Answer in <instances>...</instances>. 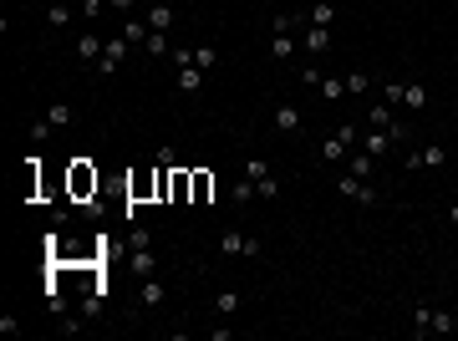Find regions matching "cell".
Returning a JSON list of instances; mask_svg holds the SVG:
<instances>
[{
	"instance_id": "cell-7",
	"label": "cell",
	"mask_w": 458,
	"mask_h": 341,
	"mask_svg": "<svg viewBox=\"0 0 458 341\" xmlns=\"http://www.w3.org/2000/svg\"><path fill=\"white\" fill-rule=\"evenodd\" d=\"M362 148H367V153H372L377 163L392 153V133H387V127H372V133H362Z\"/></svg>"
},
{
	"instance_id": "cell-39",
	"label": "cell",
	"mask_w": 458,
	"mask_h": 341,
	"mask_svg": "<svg viewBox=\"0 0 458 341\" xmlns=\"http://www.w3.org/2000/svg\"><path fill=\"white\" fill-rule=\"evenodd\" d=\"M107 11H122V15H133V0H107Z\"/></svg>"
},
{
	"instance_id": "cell-23",
	"label": "cell",
	"mask_w": 458,
	"mask_h": 341,
	"mask_svg": "<svg viewBox=\"0 0 458 341\" xmlns=\"http://www.w3.org/2000/svg\"><path fill=\"white\" fill-rule=\"evenodd\" d=\"M448 331H458V321L448 311H433V321H428V336H448Z\"/></svg>"
},
{
	"instance_id": "cell-11",
	"label": "cell",
	"mask_w": 458,
	"mask_h": 341,
	"mask_svg": "<svg viewBox=\"0 0 458 341\" xmlns=\"http://www.w3.org/2000/svg\"><path fill=\"white\" fill-rule=\"evenodd\" d=\"M443 158H448V148H443V143H428L423 153H412V168H438Z\"/></svg>"
},
{
	"instance_id": "cell-24",
	"label": "cell",
	"mask_w": 458,
	"mask_h": 341,
	"mask_svg": "<svg viewBox=\"0 0 458 341\" xmlns=\"http://www.w3.org/2000/svg\"><path fill=\"white\" fill-rule=\"evenodd\" d=\"M255 194H260V188H255V179H245V174H239V184L229 188V199H234V204H250Z\"/></svg>"
},
{
	"instance_id": "cell-37",
	"label": "cell",
	"mask_w": 458,
	"mask_h": 341,
	"mask_svg": "<svg viewBox=\"0 0 458 341\" xmlns=\"http://www.w3.org/2000/svg\"><path fill=\"white\" fill-rule=\"evenodd\" d=\"M300 82H305V87H321L326 77H321V67H300Z\"/></svg>"
},
{
	"instance_id": "cell-22",
	"label": "cell",
	"mask_w": 458,
	"mask_h": 341,
	"mask_svg": "<svg viewBox=\"0 0 458 341\" xmlns=\"http://www.w3.org/2000/svg\"><path fill=\"white\" fill-rule=\"evenodd\" d=\"M316 92H321L326 102H341V97H346V77H326V82H321Z\"/></svg>"
},
{
	"instance_id": "cell-20",
	"label": "cell",
	"mask_w": 458,
	"mask_h": 341,
	"mask_svg": "<svg viewBox=\"0 0 458 341\" xmlns=\"http://www.w3.org/2000/svg\"><path fill=\"white\" fill-rule=\"evenodd\" d=\"M209 194H214V174H193V204H209Z\"/></svg>"
},
{
	"instance_id": "cell-5",
	"label": "cell",
	"mask_w": 458,
	"mask_h": 341,
	"mask_svg": "<svg viewBox=\"0 0 458 341\" xmlns=\"http://www.w3.org/2000/svg\"><path fill=\"white\" fill-rule=\"evenodd\" d=\"M300 46L311 56H326L331 51V26H300Z\"/></svg>"
},
{
	"instance_id": "cell-1",
	"label": "cell",
	"mask_w": 458,
	"mask_h": 341,
	"mask_svg": "<svg viewBox=\"0 0 458 341\" xmlns=\"http://www.w3.org/2000/svg\"><path fill=\"white\" fill-rule=\"evenodd\" d=\"M357 143H362V133H357L352 122H346V127H336L331 138H321V158H326V163H346Z\"/></svg>"
},
{
	"instance_id": "cell-17",
	"label": "cell",
	"mask_w": 458,
	"mask_h": 341,
	"mask_svg": "<svg viewBox=\"0 0 458 341\" xmlns=\"http://www.w3.org/2000/svg\"><path fill=\"white\" fill-rule=\"evenodd\" d=\"M163 295H168L163 285H153V281H143V290H138V301H143V311H158V306H163Z\"/></svg>"
},
{
	"instance_id": "cell-18",
	"label": "cell",
	"mask_w": 458,
	"mask_h": 341,
	"mask_svg": "<svg viewBox=\"0 0 458 341\" xmlns=\"http://www.w3.org/2000/svg\"><path fill=\"white\" fill-rule=\"evenodd\" d=\"M372 92V77L367 72H346V97H367Z\"/></svg>"
},
{
	"instance_id": "cell-28",
	"label": "cell",
	"mask_w": 458,
	"mask_h": 341,
	"mask_svg": "<svg viewBox=\"0 0 458 341\" xmlns=\"http://www.w3.org/2000/svg\"><path fill=\"white\" fill-rule=\"evenodd\" d=\"M143 46H148V56H168V31H153Z\"/></svg>"
},
{
	"instance_id": "cell-32",
	"label": "cell",
	"mask_w": 458,
	"mask_h": 341,
	"mask_svg": "<svg viewBox=\"0 0 458 341\" xmlns=\"http://www.w3.org/2000/svg\"><path fill=\"white\" fill-rule=\"evenodd\" d=\"M402 92H407V82H382V102H387V108L402 102Z\"/></svg>"
},
{
	"instance_id": "cell-30",
	"label": "cell",
	"mask_w": 458,
	"mask_h": 341,
	"mask_svg": "<svg viewBox=\"0 0 458 341\" xmlns=\"http://www.w3.org/2000/svg\"><path fill=\"white\" fill-rule=\"evenodd\" d=\"M46 122H51V127H67V122H72V102H56V108L46 112Z\"/></svg>"
},
{
	"instance_id": "cell-29",
	"label": "cell",
	"mask_w": 458,
	"mask_h": 341,
	"mask_svg": "<svg viewBox=\"0 0 458 341\" xmlns=\"http://www.w3.org/2000/svg\"><path fill=\"white\" fill-rule=\"evenodd\" d=\"M214 61H220V51H214V46H199V51H193V67H199V72H214Z\"/></svg>"
},
{
	"instance_id": "cell-25",
	"label": "cell",
	"mask_w": 458,
	"mask_h": 341,
	"mask_svg": "<svg viewBox=\"0 0 458 341\" xmlns=\"http://www.w3.org/2000/svg\"><path fill=\"white\" fill-rule=\"evenodd\" d=\"M214 311H220V316H234V311H239V290H220V295H214Z\"/></svg>"
},
{
	"instance_id": "cell-27",
	"label": "cell",
	"mask_w": 458,
	"mask_h": 341,
	"mask_svg": "<svg viewBox=\"0 0 458 341\" xmlns=\"http://www.w3.org/2000/svg\"><path fill=\"white\" fill-rule=\"evenodd\" d=\"M46 26H51V31L72 26V6H51V11H46Z\"/></svg>"
},
{
	"instance_id": "cell-41",
	"label": "cell",
	"mask_w": 458,
	"mask_h": 341,
	"mask_svg": "<svg viewBox=\"0 0 458 341\" xmlns=\"http://www.w3.org/2000/svg\"><path fill=\"white\" fill-rule=\"evenodd\" d=\"M51 6H67V0H51Z\"/></svg>"
},
{
	"instance_id": "cell-26",
	"label": "cell",
	"mask_w": 458,
	"mask_h": 341,
	"mask_svg": "<svg viewBox=\"0 0 458 341\" xmlns=\"http://www.w3.org/2000/svg\"><path fill=\"white\" fill-rule=\"evenodd\" d=\"M127 194H133V199H143V194H158V179H148V174H138L133 184H127Z\"/></svg>"
},
{
	"instance_id": "cell-16",
	"label": "cell",
	"mask_w": 458,
	"mask_h": 341,
	"mask_svg": "<svg viewBox=\"0 0 458 341\" xmlns=\"http://www.w3.org/2000/svg\"><path fill=\"white\" fill-rule=\"evenodd\" d=\"M143 20H148L153 31H168V26H173V6H163V0H158V6H153V11H148Z\"/></svg>"
},
{
	"instance_id": "cell-21",
	"label": "cell",
	"mask_w": 458,
	"mask_h": 341,
	"mask_svg": "<svg viewBox=\"0 0 458 341\" xmlns=\"http://www.w3.org/2000/svg\"><path fill=\"white\" fill-rule=\"evenodd\" d=\"M122 36H127V41H148L153 26H148V20H138V15H127V20H122Z\"/></svg>"
},
{
	"instance_id": "cell-31",
	"label": "cell",
	"mask_w": 458,
	"mask_h": 341,
	"mask_svg": "<svg viewBox=\"0 0 458 341\" xmlns=\"http://www.w3.org/2000/svg\"><path fill=\"white\" fill-rule=\"evenodd\" d=\"M51 133H56V127H51L46 117H41V122H31V127H26V138H31V143H46Z\"/></svg>"
},
{
	"instance_id": "cell-35",
	"label": "cell",
	"mask_w": 458,
	"mask_h": 341,
	"mask_svg": "<svg viewBox=\"0 0 458 341\" xmlns=\"http://www.w3.org/2000/svg\"><path fill=\"white\" fill-rule=\"evenodd\" d=\"M77 11H82L87 20H97V15L107 11V0H77Z\"/></svg>"
},
{
	"instance_id": "cell-3",
	"label": "cell",
	"mask_w": 458,
	"mask_h": 341,
	"mask_svg": "<svg viewBox=\"0 0 458 341\" xmlns=\"http://www.w3.org/2000/svg\"><path fill=\"white\" fill-rule=\"evenodd\" d=\"M336 194L357 199V204H377V188H372V179H357V174H341V179H336Z\"/></svg>"
},
{
	"instance_id": "cell-13",
	"label": "cell",
	"mask_w": 458,
	"mask_h": 341,
	"mask_svg": "<svg viewBox=\"0 0 458 341\" xmlns=\"http://www.w3.org/2000/svg\"><path fill=\"white\" fill-rule=\"evenodd\" d=\"M295 46H300V41H291V31H275V36H270V56H275V61H291Z\"/></svg>"
},
{
	"instance_id": "cell-38",
	"label": "cell",
	"mask_w": 458,
	"mask_h": 341,
	"mask_svg": "<svg viewBox=\"0 0 458 341\" xmlns=\"http://www.w3.org/2000/svg\"><path fill=\"white\" fill-rule=\"evenodd\" d=\"M148 245H153V234L143 224H133V250H148Z\"/></svg>"
},
{
	"instance_id": "cell-14",
	"label": "cell",
	"mask_w": 458,
	"mask_h": 341,
	"mask_svg": "<svg viewBox=\"0 0 458 341\" xmlns=\"http://www.w3.org/2000/svg\"><path fill=\"white\" fill-rule=\"evenodd\" d=\"M305 26H336V6L331 0H316L311 15H305Z\"/></svg>"
},
{
	"instance_id": "cell-40",
	"label": "cell",
	"mask_w": 458,
	"mask_h": 341,
	"mask_svg": "<svg viewBox=\"0 0 458 341\" xmlns=\"http://www.w3.org/2000/svg\"><path fill=\"white\" fill-rule=\"evenodd\" d=\"M448 224H453V229H458V204H448Z\"/></svg>"
},
{
	"instance_id": "cell-2",
	"label": "cell",
	"mask_w": 458,
	"mask_h": 341,
	"mask_svg": "<svg viewBox=\"0 0 458 341\" xmlns=\"http://www.w3.org/2000/svg\"><path fill=\"white\" fill-rule=\"evenodd\" d=\"M214 250H220V255H239V260H260V240H255V234H239V229H224Z\"/></svg>"
},
{
	"instance_id": "cell-33",
	"label": "cell",
	"mask_w": 458,
	"mask_h": 341,
	"mask_svg": "<svg viewBox=\"0 0 458 341\" xmlns=\"http://www.w3.org/2000/svg\"><path fill=\"white\" fill-rule=\"evenodd\" d=\"M255 188H260V199H280V179H275V174H265Z\"/></svg>"
},
{
	"instance_id": "cell-15",
	"label": "cell",
	"mask_w": 458,
	"mask_h": 341,
	"mask_svg": "<svg viewBox=\"0 0 458 341\" xmlns=\"http://www.w3.org/2000/svg\"><path fill=\"white\" fill-rule=\"evenodd\" d=\"M153 270H158L153 250H133V275H138V281H153Z\"/></svg>"
},
{
	"instance_id": "cell-9",
	"label": "cell",
	"mask_w": 458,
	"mask_h": 341,
	"mask_svg": "<svg viewBox=\"0 0 458 341\" xmlns=\"http://www.w3.org/2000/svg\"><path fill=\"white\" fill-rule=\"evenodd\" d=\"M346 174H357V179H372V174H377V158L367 153V148H352V158H346Z\"/></svg>"
},
{
	"instance_id": "cell-4",
	"label": "cell",
	"mask_w": 458,
	"mask_h": 341,
	"mask_svg": "<svg viewBox=\"0 0 458 341\" xmlns=\"http://www.w3.org/2000/svg\"><path fill=\"white\" fill-rule=\"evenodd\" d=\"M127 46H133V41H127V36H113V41H107V51H102V61H97V72H102V77H113V72L122 67Z\"/></svg>"
},
{
	"instance_id": "cell-34",
	"label": "cell",
	"mask_w": 458,
	"mask_h": 341,
	"mask_svg": "<svg viewBox=\"0 0 458 341\" xmlns=\"http://www.w3.org/2000/svg\"><path fill=\"white\" fill-rule=\"evenodd\" d=\"M428 321H433V306H418V311H412V331H418V336H428Z\"/></svg>"
},
{
	"instance_id": "cell-19",
	"label": "cell",
	"mask_w": 458,
	"mask_h": 341,
	"mask_svg": "<svg viewBox=\"0 0 458 341\" xmlns=\"http://www.w3.org/2000/svg\"><path fill=\"white\" fill-rule=\"evenodd\" d=\"M402 102H407L412 112H423V108H428V87H423V82H407V92H402Z\"/></svg>"
},
{
	"instance_id": "cell-12",
	"label": "cell",
	"mask_w": 458,
	"mask_h": 341,
	"mask_svg": "<svg viewBox=\"0 0 458 341\" xmlns=\"http://www.w3.org/2000/svg\"><path fill=\"white\" fill-rule=\"evenodd\" d=\"M102 51H107V41H102V36H92V31H87V36L77 41V56H82V61H102Z\"/></svg>"
},
{
	"instance_id": "cell-6",
	"label": "cell",
	"mask_w": 458,
	"mask_h": 341,
	"mask_svg": "<svg viewBox=\"0 0 458 341\" xmlns=\"http://www.w3.org/2000/svg\"><path fill=\"white\" fill-rule=\"evenodd\" d=\"M300 127H305L300 108H295V102H280V108H275V133H300Z\"/></svg>"
},
{
	"instance_id": "cell-8",
	"label": "cell",
	"mask_w": 458,
	"mask_h": 341,
	"mask_svg": "<svg viewBox=\"0 0 458 341\" xmlns=\"http://www.w3.org/2000/svg\"><path fill=\"white\" fill-rule=\"evenodd\" d=\"M72 194H77V199L97 194V168H87V163H77V168H72Z\"/></svg>"
},
{
	"instance_id": "cell-10",
	"label": "cell",
	"mask_w": 458,
	"mask_h": 341,
	"mask_svg": "<svg viewBox=\"0 0 458 341\" xmlns=\"http://www.w3.org/2000/svg\"><path fill=\"white\" fill-rule=\"evenodd\" d=\"M173 87H179V92H189V97H193V92H199V87H204V72H199V67H193V61H189V67H179V77H173Z\"/></svg>"
},
{
	"instance_id": "cell-36",
	"label": "cell",
	"mask_w": 458,
	"mask_h": 341,
	"mask_svg": "<svg viewBox=\"0 0 458 341\" xmlns=\"http://www.w3.org/2000/svg\"><path fill=\"white\" fill-rule=\"evenodd\" d=\"M265 174H270V163H260V158H250V163H245V179H255V184H260Z\"/></svg>"
}]
</instances>
